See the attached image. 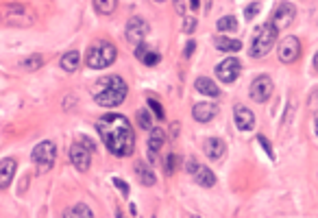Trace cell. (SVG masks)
I'll list each match as a JSON object with an SVG mask.
<instances>
[{
	"mask_svg": "<svg viewBox=\"0 0 318 218\" xmlns=\"http://www.w3.org/2000/svg\"><path fill=\"white\" fill-rule=\"evenodd\" d=\"M138 123H140V126H142V129H146V131L153 129V118L148 116V111H146V109H140V111H138Z\"/></svg>",
	"mask_w": 318,
	"mask_h": 218,
	"instance_id": "27",
	"label": "cell"
},
{
	"mask_svg": "<svg viewBox=\"0 0 318 218\" xmlns=\"http://www.w3.org/2000/svg\"><path fill=\"white\" fill-rule=\"evenodd\" d=\"M96 129H98L109 153H114L116 157H129L133 153L135 149L133 126H131V123L124 116H118V114L105 116V118H100L96 123Z\"/></svg>",
	"mask_w": 318,
	"mask_h": 218,
	"instance_id": "1",
	"label": "cell"
},
{
	"mask_svg": "<svg viewBox=\"0 0 318 218\" xmlns=\"http://www.w3.org/2000/svg\"><path fill=\"white\" fill-rule=\"evenodd\" d=\"M194 48H196V44H194V42H190L188 46H185V57H190V55L194 53Z\"/></svg>",
	"mask_w": 318,
	"mask_h": 218,
	"instance_id": "35",
	"label": "cell"
},
{
	"mask_svg": "<svg viewBox=\"0 0 318 218\" xmlns=\"http://www.w3.org/2000/svg\"><path fill=\"white\" fill-rule=\"evenodd\" d=\"M260 9H261V4L260 2H253V4H249L246 7V11H244V16H246V20H253L257 13H260Z\"/></svg>",
	"mask_w": 318,
	"mask_h": 218,
	"instance_id": "30",
	"label": "cell"
},
{
	"mask_svg": "<svg viewBox=\"0 0 318 218\" xmlns=\"http://www.w3.org/2000/svg\"><path fill=\"white\" fill-rule=\"evenodd\" d=\"M116 55H118V50H116L114 44L107 42V39H100V42L92 44V48L87 50L85 63L94 70H103L116 62Z\"/></svg>",
	"mask_w": 318,
	"mask_h": 218,
	"instance_id": "3",
	"label": "cell"
},
{
	"mask_svg": "<svg viewBox=\"0 0 318 218\" xmlns=\"http://www.w3.org/2000/svg\"><path fill=\"white\" fill-rule=\"evenodd\" d=\"M196 29V18H185L183 22V33H192Z\"/></svg>",
	"mask_w": 318,
	"mask_h": 218,
	"instance_id": "33",
	"label": "cell"
},
{
	"mask_svg": "<svg viewBox=\"0 0 318 218\" xmlns=\"http://www.w3.org/2000/svg\"><path fill=\"white\" fill-rule=\"evenodd\" d=\"M146 35H148V22L144 18H131L127 24V42L138 46V44H144Z\"/></svg>",
	"mask_w": 318,
	"mask_h": 218,
	"instance_id": "9",
	"label": "cell"
},
{
	"mask_svg": "<svg viewBox=\"0 0 318 218\" xmlns=\"http://www.w3.org/2000/svg\"><path fill=\"white\" fill-rule=\"evenodd\" d=\"M94 7L98 13H103V16H109V13L116 11V7H118V0H94Z\"/></svg>",
	"mask_w": 318,
	"mask_h": 218,
	"instance_id": "24",
	"label": "cell"
},
{
	"mask_svg": "<svg viewBox=\"0 0 318 218\" xmlns=\"http://www.w3.org/2000/svg\"><path fill=\"white\" fill-rule=\"evenodd\" d=\"M70 161L74 164V168L79 172H85L89 170V164H92V146L89 144H72V149H70Z\"/></svg>",
	"mask_w": 318,
	"mask_h": 218,
	"instance_id": "7",
	"label": "cell"
},
{
	"mask_svg": "<svg viewBox=\"0 0 318 218\" xmlns=\"http://www.w3.org/2000/svg\"><path fill=\"white\" fill-rule=\"evenodd\" d=\"M164 142H166L164 129L153 126V129H150V135H148V157H150V161H155V155L159 153V149L164 146Z\"/></svg>",
	"mask_w": 318,
	"mask_h": 218,
	"instance_id": "16",
	"label": "cell"
},
{
	"mask_svg": "<svg viewBox=\"0 0 318 218\" xmlns=\"http://www.w3.org/2000/svg\"><path fill=\"white\" fill-rule=\"evenodd\" d=\"M194 88L199 90L201 94H205V96H218L220 94V90H218V85L214 83V81L211 79H207V77H199L196 79V83H194Z\"/></svg>",
	"mask_w": 318,
	"mask_h": 218,
	"instance_id": "20",
	"label": "cell"
},
{
	"mask_svg": "<svg viewBox=\"0 0 318 218\" xmlns=\"http://www.w3.org/2000/svg\"><path fill=\"white\" fill-rule=\"evenodd\" d=\"M148 107L155 111V116H157L159 120H164V109H161V103H159V100H155V98H148Z\"/></svg>",
	"mask_w": 318,
	"mask_h": 218,
	"instance_id": "29",
	"label": "cell"
},
{
	"mask_svg": "<svg viewBox=\"0 0 318 218\" xmlns=\"http://www.w3.org/2000/svg\"><path fill=\"white\" fill-rule=\"evenodd\" d=\"M301 55V42L299 37H294V35H288L284 42L279 44V59L284 63H292L296 62Z\"/></svg>",
	"mask_w": 318,
	"mask_h": 218,
	"instance_id": "11",
	"label": "cell"
},
{
	"mask_svg": "<svg viewBox=\"0 0 318 218\" xmlns=\"http://www.w3.org/2000/svg\"><path fill=\"white\" fill-rule=\"evenodd\" d=\"M135 172H138L140 181H142L144 186H155V172L150 170L146 164H142V161H138V164H135Z\"/></svg>",
	"mask_w": 318,
	"mask_h": 218,
	"instance_id": "23",
	"label": "cell"
},
{
	"mask_svg": "<svg viewBox=\"0 0 318 218\" xmlns=\"http://www.w3.org/2000/svg\"><path fill=\"white\" fill-rule=\"evenodd\" d=\"M39 65H42V59L35 57V59H27V62H22L20 63V68L22 70H37Z\"/></svg>",
	"mask_w": 318,
	"mask_h": 218,
	"instance_id": "28",
	"label": "cell"
},
{
	"mask_svg": "<svg viewBox=\"0 0 318 218\" xmlns=\"http://www.w3.org/2000/svg\"><path fill=\"white\" fill-rule=\"evenodd\" d=\"M190 4H192V9H199V0H192Z\"/></svg>",
	"mask_w": 318,
	"mask_h": 218,
	"instance_id": "36",
	"label": "cell"
},
{
	"mask_svg": "<svg viewBox=\"0 0 318 218\" xmlns=\"http://www.w3.org/2000/svg\"><path fill=\"white\" fill-rule=\"evenodd\" d=\"M127 92L129 88L124 83V79H120L118 74H112V77H105L103 81L96 83L94 100L100 107H118L127 98Z\"/></svg>",
	"mask_w": 318,
	"mask_h": 218,
	"instance_id": "2",
	"label": "cell"
},
{
	"mask_svg": "<svg viewBox=\"0 0 318 218\" xmlns=\"http://www.w3.org/2000/svg\"><path fill=\"white\" fill-rule=\"evenodd\" d=\"M57 157V146L53 142H39L33 149V161L39 164V170H48Z\"/></svg>",
	"mask_w": 318,
	"mask_h": 218,
	"instance_id": "6",
	"label": "cell"
},
{
	"mask_svg": "<svg viewBox=\"0 0 318 218\" xmlns=\"http://www.w3.org/2000/svg\"><path fill=\"white\" fill-rule=\"evenodd\" d=\"M240 72H242V63L235 57H229L216 65V77L223 81V83H233L240 77Z\"/></svg>",
	"mask_w": 318,
	"mask_h": 218,
	"instance_id": "8",
	"label": "cell"
},
{
	"mask_svg": "<svg viewBox=\"0 0 318 218\" xmlns=\"http://www.w3.org/2000/svg\"><path fill=\"white\" fill-rule=\"evenodd\" d=\"M214 46L218 50H231V53H235V50L242 48V42L240 39H229V37H223V35H216Z\"/></svg>",
	"mask_w": 318,
	"mask_h": 218,
	"instance_id": "22",
	"label": "cell"
},
{
	"mask_svg": "<svg viewBox=\"0 0 318 218\" xmlns=\"http://www.w3.org/2000/svg\"><path fill=\"white\" fill-rule=\"evenodd\" d=\"M294 16H296L294 4H290V2H281L279 7L275 9V13H272V24H275V27L281 31V29L290 27L292 20H294Z\"/></svg>",
	"mask_w": 318,
	"mask_h": 218,
	"instance_id": "13",
	"label": "cell"
},
{
	"mask_svg": "<svg viewBox=\"0 0 318 218\" xmlns=\"http://www.w3.org/2000/svg\"><path fill=\"white\" fill-rule=\"evenodd\" d=\"M135 57H138L144 65H155V63H159L161 55L157 53V50L144 46V44H138V46H135Z\"/></svg>",
	"mask_w": 318,
	"mask_h": 218,
	"instance_id": "18",
	"label": "cell"
},
{
	"mask_svg": "<svg viewBox=\"0 0 318 218\" xmlns=\"http://www.w3.org/2000/svg\"><path fill=\"white\" fill-rule=\"evenodd\" d=\"M174 168H176V155L168 153V155H166V172H168V175H173Z\"/></svg>",
	"mask_w": 318,
	"mask_h": 218,
	"instance_id": "31",
	"label": "cell"
},
{
	"mask_svg": "<svg viewBox=\"0 0 318 218\" xmlns=\"http://www.w3.org/2000/svg\"><path fill=\"white\" fill-rule=\"evenodd\" d=\"M216 27H218V31H235V29H238V22H235L233 16H225L218 20Z\"/></svg>",
	"mask_w": 318,
	"mask_h": 218,
	"instance_id": "26",
	"label": "cell"
},
{
	"mask_svg": "<svg viewBox=\"0 0 318 218\" xmlns=\"http://www.w3.org/2000/svg\"><path fill=\"white\" fill-rule=\"evenodd\" d=\"M277 35H279V29H277L272 22L257 29V33L253 37V44H251V57H255V59L266 57V55L272 50V46H275Z\"/></svg>",
	"mask_w": 318,
	"mask_h": 218,
	"instance_id": "4",
	"label": "cell"
},
{
	"mask_svg": "<svg viewBox=\"0 0 318 218\" xmlns=\"http://www.w3.org/2000/svg\"><path fill=\"white\" fill-rule=\"evenodd\" d=\"M194 118L199 120V123H209L211 118H214L216 114H218V107H216L214 103H199V105H194Z\"/></svg>",
	"mask_w": 318,
	"mask_h": 218,
	"instance_id": "19",
	"label": "cell"
},
{
	"mask_svg": "<svg viewBox=\"0 0 318 218\" xmlns=\"http://www.w3.org/2000/svg\"><path fill=\"white\" fill-rule=\"evenodd\" d=\"M257 140H260V144H261V146H264V151H266V153H268V157H272V149H270V144H268V140H266V138H264V135H260V138H257Z\"/></svg>",
	"mask_w": 318,
	"mask_h": 218,
	"instance_id": "34",
	"label": "cell"
},
{
	"mask_svg": "<svg viewBox=\"0 0 318 218\" xmlns=\"http://www.w3.org/2000/svg\"><path fill=\"white\" fill-rule=\"evenodd\" d=\"M205 153H207V157H209L211 161H218V159H223L225 157L227 146H225V142L220 138H209L205 142Z\"/></svg>",
	"mask_w": 318,
	"mask_h": 218,
	"instance_id": "17",
	"label": "cell"
},
{
	"mask_svg": "<svg viewBox=\"0 0 318 218\" xmlns=\"http://www.w3.org/2000/svg\"><path fill=\"white\" fill-rule=\"evenodd\" d=\"M314 68L318 70V53H316V57H314Z\"/></svg>",
	"mask_w": 318,
	"mask_h": 218,
	"instance_id": "38",
	"label": "cell"
},
{
	"mask_svg": "<svg viewBox=\"0 0 318 218\" xmlns=\"http://www.w3.org/2000/svg\"><path fill=\"white\" fill-rule=\"evenodd\" d=\"M35 22V13L24 4H4L0 7V24L9 27H31Z\"/></svg>",
	"mask_w": 318,
	"mask_h": 218,
	"instance_id": "5",
	"label": "cell"
},
{
	"mask_svg": "<svg viewBox=\"0 0 318 218\" xmlns=\"http://www.w3.org/2000/svg\"><path fill=\"white\" fill-rule=\"evenodd\" d=\"M59 63H61V70H65V72H74L81 63V53L79 50H70V53L63 55Z\"/></svg>",
	"mask_w": 318,
	"mask_h": 218,
	"instance_id": "21",
	"label": "cell"
},
{
	"mask_svg": "<svg viewBox=\"0 0 318 218\" xmlns=\"http://www.w3.org/2000/svg\"><path fill=\"white\" fill-rule=\"evenodd\" d=\"M314 131H316V135H318V116L314 118Z\"/></svg>",
	"mask_w": 318,
	"mask_h": 218,
	"instance_id": "37",
	"label": "cell"
},
{
	"mask_svg": "<svg viewBox=\"0 0 318 218\" xmlns=\"http://www.w3.org/2000/svg\"><path fill=\"white\" fill-rule=\"evenodd\" d=\"M153 2H166V0H153Z\"/></svg>",
	"mask_w": 318,
	"mask_h": 218,
	"instance_id": "39",
	"label": "cell"
},
{
	"mask_svg": "<svg viewBox=\"0 0 318 218\" xmlns=\"http://www.w3.org/2000/svg\"><path fill=\"white\" fill-rule=\"evenodd\" d=\"M233 116H235V125H238L240 131H251L255 126V116L253 111L244 105H235L233 109Z\"/></svg>",
	"mask_w": 318,
	"mask_h": 218,
	"instance_id": "14",
	"label": "cell"
},
{
	"mask_svg": "<svg viewBox=\"0 0 318 218\" xmlns=\"http://www.w3.org/2000/svg\"><path fill=\"white\" fill-rule=\"evenodd\" d=\"M16 159L13 157H7V159L0 161V190H7L9 186H11L13 177H16Z\"/></svg>",
	"mask_w": 318,
	"mask_h": 218,
	"instance_id": "15",
	"label": "cell"
},
{
	"mask_svg": "<svg viewBox=\"0 0 318 218\" xmlns=\"http://www.w3.org/2000/svg\"><path fill=\"white\" fill-rule=\"evenodd\" d=\"M114 186H116V187H118V190H120V192H122V194H124V196H129V186H127V184H124V181H122V179H118V177H114Z\"/></svg>",
	"mask_w": 318,
	"mask_h": 218,
	"instance_id": "32",
	"label": "cell"
},
{
	"mask_svg": "<svg viewBox=\"0 0 318 218\" xmlns=\"http://www.w3.org/2000/svg\"><path fill=\"white\" fill-rule=\"evenodd\" d=\"M188 172H190V175H194L196 184L203 186V187H211V186L216 184V175H214V172L207 168V166L196 164L194 159H190V161H188Z\"/></svg>",
	"mask_w": 318,
	"mask_h": 218,
	"instance_id": "12",
	"label": "cell"
},
{
	"mask_svg": "<svg viewBox=\"0 0 318 218\" xmlns=\"http://www.w3.org/2000/svg\"><path fill=\"white\" fill-rule=\"evenodd\" d=\"M65 216H68V218H92L94 212L89 210L87 205H74L72 210L65 212Z\"/></svg>",
	"mask_w": 318,
	"mask_h": 218,
	"instance_id": "25",
	"label": "cell"
},
{
	"mask_svg": "<svg viewBox=\"0 0 318 218\" xmlns=\"http://www.w3.org/2000/svg\"><path fill=\"white\" fill-rule=\"evenodd\" d=\"M249 94H251V98H253L255 103H266V100L270 98V94H272V81H270V77H266V74L257 77L253 83H251Z\"/></svg>",
	"mask_w": 318,
	"mask_h": 218,
	"instance_id": "10",
	"label": "cell"
}]
</instances>
